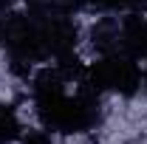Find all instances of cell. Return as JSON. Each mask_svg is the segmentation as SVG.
Here are the masks:
<instances>
[{
  "instance_id": "1",
  "label": "cell",
  "mask_w": 147,
  "mask_h": 144,
  "mask_svg": "<svg viewBox=\"0 0 147 144\" xmlns=\"http://www.w3.org/2000/svg\"><path fill=\"white\" fill-rule=\"evenodd\" d=\"M37 113L48 130H59V133H82V130L93 127L99 119L96 96H91V93H79L74 99L62 93L54 99L37 102Z\"/></svg>"
},
{
  "instance_id": "7",
  "label": "cell",
  "mask_w": 147,
  "mask_h": 144,
  "mask_svg": "<svg viewBox=\"0 0 147 144\" xmlns=\"http://www.w3.org/2000/svg\"><path fill=\"white\" fill-rule=\"evenodd\" d=\"M23 144H54V141H51V136L45 130H28L23 136Z\"/></svg>"
},
{
  "instance_id": "6",
  "label": "cell",
  "mask_w": 147,
  "mask_h": 144,
  "mask_svg": "<svg viewBox=\"0 0 147 144\" xmlns=\"http://www.w3.org/2000/svg\"><path fill=\"white\" fill-rule=\"evenodd\" d=\"M91 3L105 11H139V9H144L147 0H91Z\"/></svg>"
},
{
  "instance_id": "4",
  "label": "cell",
  "mask_w": 147,
  "mask_h": 144,
  "mask_svg": "<svg viewBox=\"0 0 147 144\" xmlns=\"http://www.w3.org/2000/svg\"><path fill=\"white\" fill-rule=\"evenodd\" d=\"M119 23L116 20H102V23H96L93 26V45L102 51V54H116L119 51Z\"/></svg>"
},
{
  "instance_id": "8",
  "label": "cell",
  "mask_w": 147,
  "mask_h": 144,
  "mask_svg": "<svg viewBox=\"0 0 147 144\" xmlns=\"http://www.w3.org/2000/svg\"><path fill=\"white\" fill-rule=\"evenodd\" d=\"M65 9H79V6H85V3H91V0H59Z\"/></svg>"
},
{
  "instance_id": "5",
  "label": "cell",
  "mask_w": 147,
  "mask_h": 144,
  "mask_svg": "<svg viewBox=\"0 0 147 144\" xmlns=\"http://www.w3.org/2000/svg\"><path fill=\"white\" fill-rule=\"evenodd\" d=\"M17 136H20V122H17L14 108L0 105V144H9L11 139H17Z\"/></svg>"
},
{
  "instance_id": "9",
  "label": "cell",
  "mask_w": 147,
  "mask_h": 144,
  "mask_svg": "<svg viewBox=\"0 0 147 144\" xmlns=\"http://www.w3.org/2000/svg\"><path fill=\"white\" fill-rule=\"evenodd\" d=\"M28 3H34V6H42V3H51V0H28Z\"/></svg>"
},
{
  "instance_id": "3",
  "label": "cell",
  "mask_w": 147,
  "mask_h": 144,
  "mask_svg": "<svg viewBox=\"0 0 147 144\" xmlns=\"http://www.w3.org/2000/svg\"><path fill=\"white\" fill-rule=\"evenodd\" d=\"M34 90V102H45V99H54L65 93V76L59 73V68H42L31 82Z\"/></svg>"
},
{
  "instance_id": "2",
  "label": "cell",
  "mask_w": 147,
  "mask_h": 144,
  "mask_svg": "<svg viewBox=\"0 0 147 144\" xmlns=\"http://www.w3.org/2000/svg\"><path fill=\"white\" fill-rule=\"evenodd\" d=\"M85 85H91V90H119V93H136L142 85V71L130 57H113L108 54L105 59H99L96 65L88 68L85 73Z\"/></svg>"
}]
</instances>
